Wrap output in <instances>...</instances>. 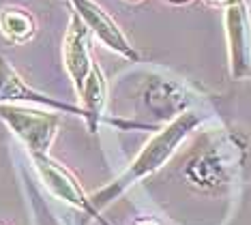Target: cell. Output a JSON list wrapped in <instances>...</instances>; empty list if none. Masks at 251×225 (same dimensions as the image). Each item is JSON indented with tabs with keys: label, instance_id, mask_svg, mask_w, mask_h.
I'll return each instance as SVG.
<instances>
[{
	"label": "cell",
	"instance_id": "obj_1",
	"mask_svg": "<svg viewBox=\"0 0 251 225\" xmlns=\"http://www.w3.org/2000/svg\"><path fill=\"white\" fill-rule=\"evenodd\" d=\"M249 157V146L241 133L217 129L200 140L185 161L182 176L200 193H224L243 178Z\"/></svg>",
	"mask_w": 251,
	"mask_h": 225
},
{
	"label": "cell",
	"instance_id": "obj_2",
	"mask_svg": "<svg viewBox=\"0 0 251 225\" xmlns=\"http://www.w3.org/2000/svg\"><path fill=\"white\" fill-rule=\"evenodd\" d=\"M202 116L196 112H182L178 114L168 126H163L152 140L146 142V146L140 150V154L131 161V165L123 172L118 178L107 184V187L99 189V191L90 193V201L99 212H103L114 200H118L123 193H127L133 184H138L140 180H144L151 174H155L157 170L168 163L172 159V154L176 152V148L180 146V142L185 140L191 131H196Z\"/></svg>",
	"mask_w": 251,
	"mask_h": 225
},
{
	"label": "cell",
	"instance_id": "obj_3",
	"mask_svg": "<svg viewBox=\"0 0 251 225\" xmlns=\"http://www.w3.org/2000/svg\"><path fill=\"white\" fill-rule=\"evenodd\" d=\"M0 120H4L9 129L26 144L30 154H48L60 126L58 114L26 107L22 103L0 105Z\"/></svg>",
	"mask_w": 251,
	"mask_h": 225
},
{
	"label": "cell",
	"instance_id": "obj_4",
	"mask_svg": "<svg viewBox=\"0 0 251 225\" xmlns=\"http://www.w3.org/2000/svg\"><path fill=\"white\" fill-rule=\"evenodd\" d=\"M32 163H35V170H37L39 178H41L43 187L48 189L56 200L65 201L67 206L84 212V215L90 219H97L99 215H103V212H99L93 206L90 195L84 191V187L79 184V180L69 167L58 163V161L52 159L50 154H32Z\"/></svg>",
	"mask_w": 251,
	"mask_h": 225
},
{
	"label": "cell",
	"instance_id": "obj_5",
	"mask_svg": "<svg viewBox=\"0 0 251 225\" xmlns=\"http://www.w3.org/2000/svg\"><path fill=\"white\" fill-rule=\"evenodd\" d=\"M232 79L251 77V17L245 0L224 9Z\"/></svg>",
	"mask_w": 251,
	"mask_h": 225
},
{
	"label": "cell",
	"instance_id": "obj_6",
	"mask_svg": "<svg viewBox=\"0 0 251 225\" xmlns=\"http://www.w3.org/2000/svg\"><path fill=\"white\" fill-rule=\"evenodd\" d=\"M71 4H73V11L88 26V30L105 48H110L112 51H116L118 56H123L127 60H133V62L140 60V51L135 50V45H131L127 34L118 26V22L99 2H95V0H71Z\"/></svg>",
	"mask_w": 251,
	"mask_h": 225
},
{
	"label": "cell",
	"instance_id": "obj_7",
	"mask_svg": "<svg viewBox=\"0 0 251 225\" xmlns=\"http://www.w3.org/2000/svg\"><path fill=\"white\" fill-rule=\"evenodd\" d=\"M62 58H65V69L69 73L73 88L79 95L84 90V82H86L95 60H93V54H90V30L75 11L71 13L69 28H67V34H65Z\"/></svg>",
	"mask_w": 251,
	"mask_h": 225
},
{
	"label": "cell",
	"instance_id": "obj_8",
	"mask_svg": "<svg viewBox=\"0 0 251 225\" xmlns=\"http://www.w3.org/2000/svg\"><path fill=\"white\" fill-rule=\"evenodd\" d=\"M4 103H22V105H43L56 112H67V114H75V116L84 118V109H79L69 103H60L54 97H48L43 92H39L35 88H30L22 75L11 67V62L0 54V105Z\"/></svg>",
	"mask_w": 251,
	"mask_h": 225
},
{
	"label": "cell",
	"instance_id": "obj_9",
	"mask_svg": "<svg viewBox=\"0 0 251 225\" xmlns=\"http://www.w3.org/2000/svg\"><path fill=\"white\" fill-rule=\"evenodd\" d=\"M79 99L84 101V120L88 125V131L97 133L107 105V79L103 69L97 62L90 69L86 82H84V90L79 92Z\"/></svg>",
	"mask_w": 251,
	"mask_h": 225
},
{
	"label": "cell",
	"instance_id": "obj_10",
	"mask_svg": "<svg viewBox=\"0 0 251 225\" xmlns=\"http://www.w3.org/2000/svg\"><path fill=\"white\" fill-rule=\"evenodd\" d=\"M0 32L4 39L15 45L32 41L37 34V17L24 7H4L0 9Z\"/></svg>",
	"mask_w": 251,
	"mask_h": 225
},
{
	"label": "cell",
	"instance_id": "obj_11",
	"mask_svg": "<svg viewBox=\"0 0 251 225\" xmlns=\"http://www.w3.org/2000/svg\"><path fill=\"white\" fill-rule=\"evenodd\" d=\"M146 103L151 109H155L157 116H170L168 112H178L187 105V99L182 90L174 84L159 82L146 90Z\"/></svg>",
	"mask_w": 251,
	"mask_h": 225
},
{
	"label": "cell",
	"instance_id": "obj_12",
	"mask_svg": "<svg viewBox=\"0 0 251 225\" xmlns=\"http://www.w3.org/2000/svg\"><path fill=\"white\" fill-rule=\"evenodd\" d=\"M206 4H210V7H219V9H227L232 7V4L241 2V0H204Z\"/></svg>",
	"mask_w": 251,
	"mask_h": 225
},
{
	"label": "cell",
	"instance_id": "obj_13",
	"mask_svg": "<svg viewBox=\"0 0 251 225\" xmlns=\"http://www.w3.org/2000/svg\"><path fill=\"white\" fill-rule=\"evenodd\" d=\"M133 225H163L161 221H159L157 217H142V219H138Z\"/></svg>",
	"mask_w": 251,
	"mask_h": 225
},
{
	"label": "cell",
	"instance_id": "obj_14",
	"mask_svg": "<svg viewBox=\"0 0 251 225\" xmlns=\"http://www.w3.org/2000/svg\"><path fill=\"white\" fill-rule=\"evenodd\" d=\"M95 221H97V223H99V225H112V223H110V221H107V219H105L103 215H99V217H97V219H95Z\"/></svg>",
	"mask_w": 251,
	"mask_h": 225
},
{
	"label": "cell",
	"instance_id": "obj_15",
	"mask_svg": "<svg viewBox=\"0 0 251 225\" xmlns=\"http://www.w3.org/2000/svg\"><path fill=\"white\" fill-rule=\"evenodd\" d=\"M165 2H172V4H187V2H191V0H165Z\"/></svg>",
	"mask_w": 251,
	"mask_h": 225
},
{
	"label": "cell",
	"instance_id": "obj_16",
	"mask_svg": "<svg viewBox=\"0 0 251 225\" xmlns=\"http://www.w3.org/2000/svg\"><path fill=\"white\" fill-rule=\"evenodd\" d=\"M127 2H140V0H127Z\"/></svg>",
	"mask_w": 251,
	"mask_h": 225
}]
</instances>
